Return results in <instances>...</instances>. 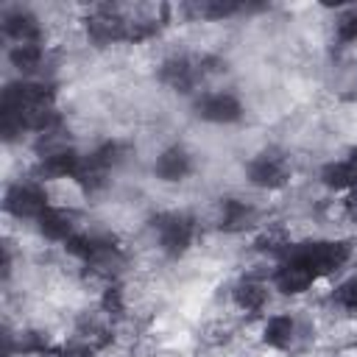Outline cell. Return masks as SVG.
Masks as SVG:
<instances>
[{"mask_svg": "<svg viewBox=\"0 0 357 357\" xmlns=\"http://www.w3.org/2000/svg\"><path fill=\"white\" fill-rule=\"evenodd\" d=\"M349 254H351V245L346 240H318V243H304L290 251V257L304 262L315 276H326L337 271L349 259Z\"/></svg>", "mask_w": 357, "mask_h": 357, "instance_id": "cell-1", "label": "cell"}, {"mask_svg": "<svg viewBox=\"0 0 357 357\" xmlns=\"http://www.w3.org/2000/svg\"><path fill=\"white\" fill-rule=\"evenodd\" d=\"M248 178L254 187H265V190H276L284 187L290 178V165L282 153L276 151H262L259 156H254L248 162Z\"/></svg>", "mask_w": 357, "mask_h": 357, "instance_id": "cell-2", "label": "cell"}, {"mask_svg": "<svg viewBox=\"0 0 357 357\" xmlns=\"http://www.w3.org/2000/svg\"><path fill=\"white\" fill-rule=\"evenodd\" d=\"M156 231H159V245L165 248L167 257H181L192 243V220L178 212L159 215Z\"/></svg>", "mask_w": 357, "mask_h": 357, "instance_id": "cell-3", "label": "cell"}, {"mask_svg": "<svg viewBox=\"0 0 357 357\" xmlns=\"http://www.w3.org/2000/svg\"><path fill=\"white\" fill-rule=\"evenodd\" d=\"M6 209L17 218H39L47 209V192L31 181L11 184L6 192Z\"/></svg>", "mask_w": 357, "mask_h": 357, "instance_id": "cell-4", "label": "cell"}, {"mask_svg": "<svg viewBox=\"0 0 357 357\" xmlns=\"http://www.w3.org/2000/svg\"><path fill=\"white\" fill-rule=\"evenodd\" d=\"M201 73H204V67H201L198 61H192V59H187V56H173V59H167V61L162 64L159 78H162L170 89L190 92V89L195 86V81L201 78Z\"/></svg>", "mask_w": 357, "mask_h": 357, "instance_id": "cell-5", "label": "cell"}, {"mask_svg": "<svg viewBox=\"0 0 357 357\" xmlns=\"http://www.w3.org/2000/svg\"><path fill=\"white\" fill-rule=\"evenodd\" d=\"M195 112H198V117H204L209 123H234V120H240L243 106L229 92H212L195 103Z\"/></svg>", "mask_w": 357, "mask_h": 357, "instance_id": "cell-6", "label": "cell"}, {"mask_svg": "<svg viewBox=\"0 0 357 357\" xmlns=\"http://www.w3.org/2000/svg\"><path fill=\"white\" fill-rule=\"evenodd\" d=\"M86 31L95 42H117L128 33V20H123L114 8H98L86 20Z\"/></svg>", "mask_w": 357, "mask_h": 357, "instance_id": "cell-7", "label": "cell"}, {"mask_svg": "<svg viewBox=\"0 0 357 357\" xmlns=\"http://www.w3.org/2000/svg\"><path fill=\"white\" fill-rule=\"evenodd\" d=\"M312 279H315V273L296 257H287L276 271V287L282 293H304L312 284Z\"/></svg>", "mask_w": 357, "mask_h": 357, "instance_id": "cell-8", "label": "cell"}, {"mask_svg": "<svg viewBox=\"0 0 357 357\" xmlns=\"http://www.w3.org/2000/svg\"><path fill=\"white\" fill-rule=\"evenodd\" d=\"M81 165V156L73 148H59V151H47L36 167L39 176L47 178H64V176H75Z\"/></svg>", "mask_w": 357, "mask_h": 357, "instance_id": "cell-9", "label": "cell"}, {"mask_svg": "<svg viewBox=\"0 0 357 357\" xmlns=\"http://www.w3.org/2000/svg\"><path fill=\"white\" fill-rule=\"evenodd\" d=\"M192 170V159L184 148H167L156 159V176L165 181H181Z\"/></svg>", "mask_w": 357, "mask_h": 357, "instance_id": "cell-10", "label": "cell"}, {"mask_svg": "<svg viewBox=\"0 0 357 357\" xmlns=\"http://www.w3.org/2000/svg\"><path fill=\"white\" fill-rule=\"evenodd\" d=\"M321 181L332 190H346V187H357V156L332 162L321 170Z\"/></svg>", "mask_w": 357, "mask_h": 357, "instance_id": "cell-11", "label": "cell"}, {"mask_svg": "<svg viewBox=\"0 0 357 357\" xmlns=\"http://www.w3.org/2000/svg\"><path fill=\"white\" fill-rule=\"evenodd\" d=\"M3 28H6V33L14 36L20 45L39 39V22H36V17L28 14V11H8V14L3 17Z\"/></svg>", "mask_w": 357, "mask_h": 357, "instance_id": "cell-12", "label": "cell"}, {"mask_svg": "<svg viewBox=\"0 0 357 357\" xmlns=\"http://www.w3.org/2000/svg\"><path fill=\"white\" fill-rule=\"evenodd\" d=\"M36 220H39V231H42L45 237H50V240H64V243H67V240L73 237V234H70V231H73V215L64 212V209H50V206H47Z\"/></svg>", "mask_w": 357, "mask_h": 357, "instance_id": "cell-13", "label": "cell"}, {"mask_svg": "<svg viewBox=\"0 0 357 357\" xmlns=\"http://www.w3.org/2000/svg\"><path fill=\"white\" fill-rule=\"evenodd\" d=\"M254 223V209L237 198H226L220 206V229L223 231H243Z\"/></svg>", "mask_w": 357, "mask_h": 357, "instance_id": "cell-14", "label": "cell"}, {"mask_svg": "<svg viewBox=\"0 0 357 357\" xmlns=\"http://www.w3.org/2000/svg\"><path fill=\"white\" fill-rule=\"evenodd\" d=\"M293 321L287 315H273L268 324H265V332H262V340L273 349H287L293 343Z\"/></svg>", "mask_w": 357, "mask_h": 357, "instance_id": "cell-15", "label": "cell"}, {"mask_svg": "<svg viewBox=\"0 0 357 357\" xmlns=\"http://www.w3.org/2000/svg\"><path fill=\"white\" fill-rule=\"evenodd\" d=\"M234 301H237V307H243L245 312H257V310L265 307L268 293H265V287H262L259 282H240V284L234 287Z\"/></svg>", "mask_w": 357, "mask_h": 357, "instance_id": "cell-16", "label": "cell"}, {"mask_svg": "<svg viewBox=\"0 0 357 357\" xmlns=\"http://www.w3.org/2000/svg\"><path fill=\"white\" fill-rule=\"evenodd\" d=\"M8 59H11V64H14L17 70L31 73V70H36L39 61H42V47H39L36 42H22V45H14V50L8 53Z\"/></svg>", "mask_w": 357, "mask_h": 357, "instance_id": "cell-17", "label": "cell"}, {"mask_svg": "<svg viewBox=\"0 0 357 357\" xmlns=\"http://www.w3.org/2000/svg\"><path fill=\"white\" fill-rule=\"evenodd\" d=\"M195 17H204V20H220V17H229L234 11H240L237 3H223V0H204V3H195L190 8Z\"/></svg>", "mask_w": 357, "mask_h": 357, "instance_id": "cell-18", "label": "cell"}, {"mask_svg": "<svg viewBox=\"0 0 357 357\" xmlns=\"http://www.w3.org/2000/svg\"><path fill=\"white\" fill-rule=\"evenodd\" d=\"M335 298H337V304H343L351 315H357V276H351L349 282H343V284L337 287Z\"/></svg>", "mask_w": 357, "mask_h": 357, "instance_id": "cell-19", "label": "cell"}, {"mask_svg": "<svg viewBox=\"0 0 357 357\" xmlns=\"http://www.w3.org/2000/svg\"><path fill=\"white\" fill-rule=\"evenodd\" d=\"M337 36L343 42H354L357 39V8L346 11L340 20H337Z\"/></svg>", "mask_w": 357, "mask_h": 357, "instance_id": "cell-20", "label": "cell"}, {"mask_svg": "<svg viewBox=\"0 0 357 357\" xmlns=\"http://www.w3.org/2000/svg\"><path fill=\"white\" fill-rule=\"evenodd\" d=\"M20 349L22 351H33V354H45L47 351V340L39 332H25L22 340H20Z\"/></svg>", "mask_w": 357, "mask_h": 357, "instance_id": "cell-21", "label": "cell"}, {"mask_svg": "<svg viewBox=\"0 0 357 357\" xmlns=\"http://www.w3.org/2000/svg\"><path fill=\"white\" fill-rule=\"evenodd\" d=\"M103 307H106L109 312H114V315L123 312V298H120V290H117V287H109V290H106V296H103Z\"/></svg>", "mask_w": 357, "mask_h": 357, "instance_id": "cell-22", "label": "cell"}, {"mask_svg": "<svg viewBox=\"0 0 357 357\" xmlns=\"http://www.w3.org/2000/svg\"><path fill=\"white\" fill-rule=\"evenodd\" d=\"M346 215H349L351 220H357V190L346 198Z\"/></svg>", "mask_w": 357, "mask_h": 357, "instance_id": "cell-23", "label": "cell"}]
</instances>
